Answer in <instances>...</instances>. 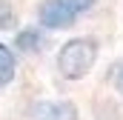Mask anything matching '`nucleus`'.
Masks as SVG:
<instances>
[{
    "label": "nucleus",
    "instance_id": "f257e3e1",
    "mask_svg": "<svg viewBox=\"0 0 123 120\" xmlns=\"http://www.w3.org/2000/svg\"><path fill=\"white\" fill-rule=\"evenodd\" d=\"M97 60V43L92 37H74L57 52V69L66 80H83Z\"/></svg>",
    "mask_w": 123,
    "mask_h": 120
},
{
    "label": "nucleus",
    "instance_id": "f03ea898",
    "mask_svg": "<svg viewBox=\"0 0 123 120\" xmlns=\"http://www.w3.org/2000/svg\"><path fill=\"white\" fill-rule=\"evenodd\" d=\"M94 3L97 0H43L37 6V20L43 29H69Z\"/></svg>",
    "mask_w": 123,
    "mask_h": 120
},
{
    "label": "nucleus",
    "instance_id": "7ed1b4c3",
    "mask_svg": "<svg viewBox=\"0 0 123 120\" xmlns=\"http://www.w3.org/2000/svg\"><path fill=\"white\" fill-rule=\"evenodd\" d=\"M29 114L31 120H80V112L72 100H37Z\"/></svg>",
    "mask_w": 123,
    "mask_h": 120
},
{
    "label": "nucleus",
    "instance_id": "20e7f679",
    "mask_svg": "<svg viewBox=\"0 0 123 120\" xmlns=\"http://www.w3.org/2000/svg\"><path fill=\"white\" fill-rule=\"evenodd\" d=\"M14 72H17V60H14V54H12L9 46L0 43V91L14 80Z\"/></svg>",
    "mask_w": 123,
    "mask_h": 120
},
{
    "label": "nucleus",
    "instance_id": "39448f33",
    "mask_svg": "<svg viewBox=\"0 0 123 120\" xmlns=\"http://www.w3.org/2000/svg\"><path fill=\"white\" fill-rule=\"evenodd\" d=\"M43 46V34L37 29H26L17 34V49H23V52H37Z\"/></svg>",
    "mask_w": 123,
    "mask_h": 120
},
{
    "label": "nucleus",
    "instance_id": "423d86ee",
    "mask_svg": "<svg viewBox=\"0 0 123 120\" xmlns=\"http://www.w3.org/2000/svg\"><path fill=\"white\" fill-rule=\"evenodd\" d=\"M112 80H115V89L123 94V60L115 66V69H112Z\"/></svg>",
    "mask_w": 123,
    "mask_h": 120
}]
</instances>
